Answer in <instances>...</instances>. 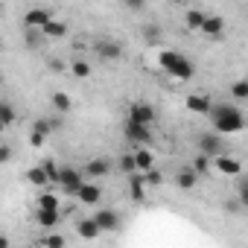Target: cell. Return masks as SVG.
<instances>
[{
	"label": "cell",
	"mask_w": 248,
	"mask_h": 248,
	"mask_svg": "<svg viewBox=\"0 0 248 248\" xmlns=\"http://www.w3.org/2000/svg\"><path fill=\"white\" fill-rule=\"evenodd\" d=\"M210 123H213V129L222 132V135H236L245 129V117L239 114V108L233 105H210Z\"/></svg>",
	"instance_id": "obj_1"
},
{
	"label": "cell",
	"mask_w": 248,
	"mask_h": 248,
	"mask_svg": "<svg viewBox=\"0 0 248 248\" xmlns=\"http://www.w3.org/2000/svg\"><path fill=\"white\" fill-rule=\"evenodd\" d=\"M158 64H161V70H164L167 76H172V79H178V82H190L193 73H196L193 62H190L184 53H175V50H164V53L158 56Z\"/></svg>",
	"instance_id": "obj_2"
},
{
	"label": "cell",
	"mask_w": 248,
	"mask_h": 248,
	"mask_svg": "<svg viewBox=\"0 0 248 248\" xmlns=\"http://www.w3.org/2000/svg\"><path fill=\"white\" fill-rule=\"evenodd\" d=\"M67 196H73L76 190H79V184L85 181V175L79 172V170H73V167H59V172H56V178H53Z\"/></svg>",
	"instance_id": "obj_3"
},
{
	"label": "cell",
	"mask_w": 248,
	"mask_h": 248,
	"mask_svg": "<svg viewBox=\"0 0 248 248\" xmlns=\"http://www.w3.org/2000/svg\"><path fill=\"white\" fill-rule=\"evenodd\" d=\"M93 50H96V56H99L102 62H120V59H123V44H120L117 38H99Z\"/></svg>",
	"instance_id": "obj_4"
},
{
	"label": "cell",
	"mask_w": 248,
	"mask_h": 248,
	"mask_svg": "<svg viewBox=\"0 0 248 248\" xmlns=\"http://www.w3.org/2000/svg\"><path fill=\"white\" fill-rule=\"evenodd\" d=\"M199 32H202L204 38H213V41H219V38L225 35V18H219V15H204V21H202Z\"/></svg>",
	"instance_id": "obj_5"
},
{
	"label": "cell",
	"mask_w": 248,
	"mask_h": 248,
	"mask_svg": "<svg viewBox=\"0 0 248 248\" xmlns=\"http://www.w3.org/2000/svg\"><path fill=\"white\" fill-rule=\"evenodd\" d=\"M210 161H213L216 172H222V175H239V172H242V164H239L233 155H228V152H219V155H213Z\"/></svg>",
	"instance_id": "obj_6"
},
{
	"label": "cell",
	"mask_w": 248,
	"mask_h": 248,
	"mask_svg": "<svg viewBox=\"0 0 248 248\" xmlns=\"http://www.w3.org/2000/svg\"><path fill=\"white\" fill-rule=\"evenodd\" d=\"M129 120L143 123V126H152V123H155V108L149 102H132L129 105Z\"/></svg>",
	"instance_id": "obj_7"
},
{
	"label": "cell",
	"mask_w": 248,
	"mask_h": 248,
	"mask_svg": "<svg viewBox=\"0 0 248 248\" xmlns=\"http://www.w3.org/2000/svg\"><path fill=\"white\" fill-rule=\"evenodd\" d=\"M126 138H129L132 143H138V146H146V143L152 140V132H149V126H143V123L129 120V123H126Z\"/></svg>",
	"instance_id": "obj_8"
},
{
	"label": "cell",
	"mask_w": 248,
	"mask_h": 248,
	"mask_svg": "<svg viewBox=\"0 0 248 248\" xmlns=\"http://www.w3.org/2000/svg\"><path fill=\"white\" fill-rule=\"evenodd\" d=\"M199 152H202V155H207V158H213V155L225 152V143H222V138H219V135L207 132V135H202V138H199Z\"/></svg>",
	"instance_id": "obj_9"
},
{
	"label": "cell",
	"mask_w": 248,
	"mask_h": 248,
	"mask_svg": "<svg viewBox=\"0 0 248 248\" xmlns=\"http://www.w3.org/2000/svg\"><path fill=\"white\" fill-rule=\"evenodd\" d=\"M73 196H76L82 204H96V202L102 199V190H99V184H93V181H88V178H85Z\"/></svg>",
	"instance_id": "obj_10"
},
{
	"label": "cell",
	"mask_w": 248,
	"mask_h": 248,
	"mask_svg": "<svg viewBox=\"0 0 248 248\" xmlns=\"http://www.w3.org/2000/svg\"><path fill=\"white\" fill-rule=\"evenodd\" d=\"M111 172V161L108 158H91L88 164H85V178H105Z\"/></svg>",
	"instance_id": "obj_11"
},
{
	"label": "cell",
	"mask_w": 248,
	"mask_h": 248,
	"mask_svg": "<svg viewBox=\"0 0 248 248\" xmlns=\"http://www.w3.org/2000/svg\"><path fill=\"white\" fill-rule=\"evenodd\" d=\"M41 35H44V38H50V41H62V38L67 35V24H64V21H59V18H50V21L41 27Z\"/></svg>",
	"instance_id": "obj_12"
},
{
	"label": "cell",
	"mask_w": 248,
	"mask_h": 248,
	"mask_svg": "<svg viewBox=\"0 0 248 248\" xmlns=\"http://www.w3.org/2000/svg\"><path fill=\"white\" fill-rule=\"evenodd\" d=\"M93 222H96V228L99 231H117L120 228V216H117V210H99L96 216H93Z\"/></svg>",
	"instance_id": "obj_13"
},
{
	"label": "cell",
	"mask_w": 248,
	"mask_h": 248,
	"mask_svg": "<svg viewBox=\"0 0 248 248\" xmlns=\"http://www.w3.org/2000/svg\"><path fill=\"white\" fill-rule=\"evenodd\" d=\"M50 18H53V12H50V9H41V6H35V9H30V12L24 15V24H27V27H35V30H41V27H44Z\"/></svg>",
	"instance_id": "obj_14"
},
{
	"label": "cell",
	"mask_w": 248,
	"mask_h": 248,
	"mask_svg": "<svg viewBox=\"0 0 248 248\" xmlns=\"http://www.w3.org/2000/svg\"><path fill=\"white\" fill-rule=\"evenodd\" d=\"M184 105H187V111H193V114H207L213 102H210V96H207V93H190Z\"/></svg>",
	"instance_id": "obj_15"
},
{
	"label": "cell",
	"mask_w": 248,
	"mask_h": 248,
	"mask_svg": "<svg viewBox=\"0 0 248 248\" xmlns=\"http://www.w3.org/2000/svg\"><path fill=\"white\" fill-rule=\"evenodd\" d=\"M35 222H38V228H44V231H50V228H56L59 222H62V210H35Z\"/></svg>",
	"instance_id": "obj_16"
},
{
	"label": "cell",
	"mask_w": 248,
	"mask_h": 248,
	"mask_svg": "<svg viewBox=\"0 0 248 248\" xmlns=\"http://www.w3.org/2000/svg\"><path fill=\"white\" fill-rule=\"evenodd\" d=\"M129 193H132L135 202H143V199H146V181H143L140 172H132V175H129Z\"/></svg>",
	"instance_id": "obj_17"
},
{
	"label": "cell",
	"mask_w": 248,
	"mask_h": 248,
	"mask_svg": "<svg viewBox=\"0 0 248 248\" xmlns=\"http://www.w3.org/2000/svg\"><path fill=\"white\" fill-rule=\"evenodd\" d=\"M132 158H135V170L138 172H146V170L155 167V155L149 149H138V152H132Z\"/></svg>",
	"instance_id": "obj_18"
},
{
	"label": "cell",
	"mask_w": 248,
	"mask_h": 248,
	"mask_svg": "<svg viewBox=\"0 0 248 248\" xmlns=\"http://www.w3.org/2000/svg\"><path fill=\"white\" fill-rule=\"evenodd\" d=\"M76 233H79L82 239H96L102 231L96 228V222H93V219H82V222L76 225Z\"/></svg>",
	"instance_id": "obj_19"
},
{
	"label": "cell",
	"mask_w": 248,
	"mask_h": 248,
	"mask_svg": "<svg viewBox=\"0 0 248 248\" xmlns=\"http://www.w3.org/2000/svg\"><path fill=\"white\" fill-rule=\"evenodd\" d=\"M175 181H178V187H181V190H193V187L199 184V175H196L193 170H181Z\"/></svg>",
	"instance_id": "obj_20"
},
{
	"label": "cell",
	"mask_w": 248,
	"mask_h": 248,
	"mask_svg": "<svg viewBox=\"0 0 248 248\" xmlns=\"http://www.w3.org/2000/svg\"><path fill=\"white\" fill-rule=\"evenodd\" d=\"M56 129H59V123H56V120H44V117H41V120L32 123V132H35V135H44V138H47L50 132H56Z\"/></svg>",
	"instance_id": "obj_21"
},
{
	"label": "cell",
	"mask_w": 248,
	"mask_h": 248,
	"mask_svg": "<svg viewBox=\"0 0 248 248\" xmlns=\"http://www.w3.org/2000/svg\"><path fill=\"white\" fill-rule=\"evenodd\" d=\"M50 102H53V108H56L59 114L70 111V105H73V102H70V96H67V93H62V91H56V93L50 96Z\"/></svg>",
	"instance_id": "obj_22"
},
{
	"label": "cell",
	"mask_w": 248,
	"mask_h": 248,
	"mask_svg": "<svg viewBox=\"0 0 248 248\" xmlns=\"http://www.w3.org/2000/svg\"><path fill=\"white\" fill-rule=\"evenodd\" d=\"M59 202H62V199L53 196V193H41V196H38V207H41V210H62Z\"/></svg>",
	"instance_id": "obj_23"
},
{
	"label": "cell",
	"mask_w": 248,
	"mask_h": 248,
	"mask_svg": "<svg viewBox=\"0 0 248 248\" xmlns=\"http://www.w3.org/2000/svg\"><path fill=\"white\" fill-rule=\"evenodd\" d=\"M27 181L30 184H35V187H44L50 178H47V172H44V167H32L30 172H27Z\"/></svg>",
	"instance_id": "obj_24"
},
{
	"label": "cell",
	"mask_w": 248,
	"mask_h": 248,
	"mask_svg": "<svg viewBox=\"0 0 248 248\" xmlns=\"http://www.w3.org/2000/svg\"><path fill=\"white\" fill-rule=\"evenodd\" d=\"M70 70H73V76H76V79H88V76H91V64H88L85 59L70 62Z\"/></svg>",
	"instance_id": "obj_25"
},
{
	"label": "cell",
	"mask_w": 248,
	"mask_h": 248,
	"mask_svg": "<svg viewBox=\"0 0 248 248\" xmlns=\"http://www.w3.org/2000/svg\"><path fill=\"white\" fill-rule=\"evenodd\" d=\"M204 15H207V12H199V9H190V12L184 15V24H187L190 30H199V27H202V21H204Z\"/></svg>",
	"instance_id": "obj_26"
},
{
	"label": "cell",
	"mask_w": 248,
	"mask_h": 248,
	"mask_svg": "<svg viewBox=\"0 0 248 248\" xmlns=\"http://www.w3.org/2000/svg\"><path fill=\"white\" fill-rule=\"evenodd\" d=\"M193 172H196V175H199V178H202V175H207V172H210V158H207V155H202V152H199V158H196V161H193Z\"/></svg>",
	"instance_id": "obj_27"
},
{
	"label": "cell",
	"mask_w": 248,
	"mask_h": 248,
	"mask_svg": "<svg viewBox=\"0 0 248 248\" xmlns=\"http://www.w3.org/2000/svg\"><path fill=\"white\" fill-rule=\"evenodd\" d=\"M231 93H233L239 102H242V99H248V82H245V79H236V82L231 85Z\"/></svg>",
	"instance_id": "obj_28"
},
{
	"label": "cell",
	"mask_w": 248,
	"mask_h": 248,
	"mask_svg": "<svg viewBox=\"0 0 248 248\" xmlns=\"http://www.w3.org/2000/svg\"><path fill=\"white\" fill-rule=\"evenodd\" d=\"M140 175H143V181H146V184H152V187L164 184V175H161V172H158L155 167H152V170H146V172H140Z\"/></svg>",
	"instance_id": "obj_29"
},
{
	"label": "cell",
	"mask_w": 248,
	"mask_h": 248,
	"mask_svg": "<svg viewBox=\"0 0 248 248\" xmlns=\"http://www.w3.org/2000/svg\"><path fill=\"white\" fill-rule=\"evenodd\" d=\"M143 38H146L149 44H155V41L161 38V27H155V24H146V27H143Z\"/></svg>",
	"instance_id": "obj_30"
},
{
	"label": "cell",
	"mask_w": 248,
	"mask_h": 248,
	"mask_svg": "<svg viewBox=\"0 0 248 248\" xmlns=\"http://www.w3.org/2000/svg\"><path fill=\"white\" fill-rule=\"evenodd\" d=\"M120 170L126 172V175L138 172V170H135V158H132V155H120Z\"/></svg>",
	"instance_id": "obj_31"
},
{
	"label": "cell",
	"mask_w": 248,
	"mask_h": 248,
	"mask_svg": "<svg viewBox=\"0 0 248 248\" xmlns=\"http://www.w3.org/2000/svg\"><path fill=\"white\" fill-rule=\"evenodd\" d=\"M0 120H3L6 123V126H12V123H15V108L6 102V108H3V114H0Z\"/></svg>",
	"instance_id": "obj_32"
},
{
	"label": "cell",
	"mask_w": 248,
	"mask_h": 248,
	"mask_svg": "<svg viewBox=\"0 0 248 248\" xmlns=\"http://www.w3.org/2000/svg\"><path fill=\"white\" fill-rule=\"evenodd\" d=\"M44 245H53V248H62V245H64V236H59V233H53V236H47V239H44Z\"/></svg>",
	"instance_id": "obj_33"
},
{
	"label": "cell",
	"mask_w": 248,
	"mask_h": 248,
	"mask_svg": "<svg viewBox=\"0 0 248 248\" xmlns=\"http://www.w3.org/2000/svg\"><path fill=\"white\" fill-rule=\"evenodd\" d=\"M41 167H44V172H47V178L53 181V178H56V172H59V167H56L53 161H47V164H41Z\"/></svg>",
	"instance_id": "obj_34"
},
{
	"label": "cell",
	"mask_w": 248,
	"mask_h": 248,
	"mask_svg": "<svg viewBox=\"0 0 248 248\" xmlns=\"http://www.w3.org/2000/svg\"><path fill=\"white\" fill-rule=\"evenodd\" d=\"M123 3H126L129 9H135V12H138V9H143V6H146V0H123Z\"/></svg>",
	"instance_id": "obj_35"
},
{
	"label": "cell",
	"mask_w": 248,
	"mask_h": 248,
	"mask_svg": "<svg viewBox=\"0 0 248 248\" xmlns=\"http://www.w3.org/2000/svg\"><path fill=\"white\" fill-rule=\"evenodd\" d=\"M41 143H44V135H35V132H32V135H30V146H35V149H38Z\"/></svg>",
	"instance_id": "obj_36"
},
{
	"label": "cell",
	"mask_w": 248,
	"mask_h": 248,
	"mask_svg": "<svg viewBox=\"0 0 248 248\" xmlns=\"http://www.w3.org/2000/svg\"><path fill=\"white\" fill-rule=\"evenodd\" d=\"M9 155H12V152H9V146H0V164H6V161H9Z\"/></svg>",
	"instance_id": "obj_37"
},
{
	"label": "cell",
	"mask_w": 248,
	"mask_h": 248,
	"mask_svg": "<svg viewBox=\"0 0 248 248\" xmlns=\"http://www.w3.org/2000/svg\"><path fill=\"white\" fill-rule=\"evenodd\" d=\"M50 70H56V73H59V70H64V62H59V59H53V62H50Z\"/></svg>",
	"instance_id": "obj_38"
},
{
	"label": "cell",
	"mask_w": 248,
	"mask_h": 248,
	"mask_svg": "<svg viewBox=\"0 0 248 248\" xmlns=\"http://www.w3.org/2000/svg\"><path fill=\"white\" fill-rule=\"evenodd\" d=\"M0 248H9V239L6 236H0Z\"/></svg>",
	"instance_id": "obj_39"
},
{
	"label": "cell",
	"mask_w": 248,
	"mask_h": 248,
	"mask_svg": "<svg viewBox=\"0 0 248 248\" xmlns=\"http://www.w3.org/2000/svg\"><path fill=\"white\" fill-rule=\"evenodd\" d=\"M3 129H6V123H3V120H0V135H3Z\"/></svg>",
	"instance_id": "obj_40"
},
{
	"label": "cell",
	"mask_w": 248,
	"mask_h": 248,
	"mask_svg": "<svg viewBox=\"0 0 248 248\" xmlns=\"http://www.w3.org/2000/svg\"><path fill=\"white\" fill-rule=\"evenodd\" d=\"M3 108H6V102H3V99H0V114H3Z\"/></svg>",
	"instance_id": "obj_41"
},
{
	"label": "cell",
	"mask_w": 248,
	"mask_h": 248,
	"mask_svg": "<svg viewBox=\"0 0 248 248\" xmlns=\"http://www.w3.org/2000/svg\"><path fill=\"white\" fill-rule=\"evenodd\" d=\"M172 3H190V0H172Z\"/></svg>",
	"instance_id": "obj_42"
},
{
	"label": "cell",
	"mask_w": 248,
	"mask_h": 248,
	"mask_svg": "<svg viewBox=\"0 0 248 248\" xmlns=\"http://www.w3.org/2000/svg\"><path fill=\"white\" fill-rule=\"evenodd\" d=\"M0 85H3V73H0Z\"/></svg>",
	"instance_id": "obj_43"
}]
</instances>
